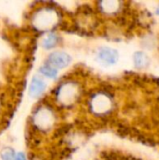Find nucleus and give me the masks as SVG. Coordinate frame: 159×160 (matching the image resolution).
<instances>
[{
	"label": "nucleus",
	"instance_id": "obj_1",
	"mask_svg": "<svg viewBox=\"0 0 159 160\" xmlns=\"http://www.w3.org/2000/svg\"><path fill=\"white\" fill-rule=\"evenodd\" d=\"M97 59H98V61L101 64H103L105 66L113 65L114 63H116V61L118 59V53L113 49H111V48H101L98 51Z\"/></svg>",
	"mask_w": 159,
	"mask_h": 160
},
{
	"label": "nucleus",
	"instance_id": "obj_2",
	"mask_svg": "<svg viewBox=\"0 0 159 160\" xmlns=\"http://www.w3.org/2000/svg\"><path fill=\"white\" fill-rule=\"evenodd\" d=\"M70 62V56L63 52H52L49 56V64L52 68H65Z\"/></svg>",
	"mask_w": 159,
	"mask_h": 160
},
{
	"label": "nucleus",
	"instance_id": "obj_3",
	"mask_svg": "<svg viewBox=\"0 0 159 160\" xmlns=\"http://www.w3.org/2000/svg\"><path fill=\"white\" fill-rule=\"evenodd\" d=\"M45 82L39 79V78H33L31 84H30V88H29V94L31 97L33 98H37L38 96H40L42 94V92L45 89Z\"/></svg>",
	"mask_w": 159,
	"mask_h": 160
},
{
	"label": "nucleus",
	"instance_id": "obj_4",
	"mask_svg": "<svg viewBox=\"0 0 159 160\" xmlns=\"http://www.w3.org/2000/svg\"><path fill=\"white\" fill-rule=\"evenodd\" d=\"M56 42H57V37L53 34H49L42 40V46L46 49H51L53 46H55Z\"/></svg>",
	"mask_w": 159,
	"mask_h": 160
},
{
	"label": "nucleus",
	"instance_id": "obj_5",
	"mask_svg": "<svg viewBox=\"0 0 159 160\" xmlns=\"http://www.w3.org/2000/svg\"><path fill=\"white\" fill-rule=\"evenodd\" d=\"M40 72L44 76H46L48 78H52H52H55L56 75H57V70L54 68L51 67L50 65H46V66L41 67L40 68Z\"/></svg>",
	"mask_w": 159,
	"mask_h": 160
},
{
	"label": "nucleus",
	"instance_id": "obj_6",
	"mask_svg": "<svg viewBox=\"0 0 159 160\" xmlns=\"http://www.w3.org/2000/svg\"><path fill=\"white\" fill-rule=\"evenodd\" d=\"M2 160H14L15 159V155L14 152L10 149H6L2 152L1 154Z\"/></svg>",
	"mask_w": 159,
	"mask_h": 160
},
{
	"label": "nucleus",
	"instance_id": "obj_7",
	"mask_svg": "<svg viewBox=\"0 0 159 160\" xmlns=\"http://www.w3.org/2000/svg\"><path fill=\"white\" fill-rule=\"evenodd\" d=\"M143 58H145V56L142 53H141V52L136 53V55H135V63H136V65L138 67H143V66H145L147 64V61H146L147 59L143 60Z\"/></svg>",
	"mask_w": 159,
	"mask_h": 160
}]
</instances>
